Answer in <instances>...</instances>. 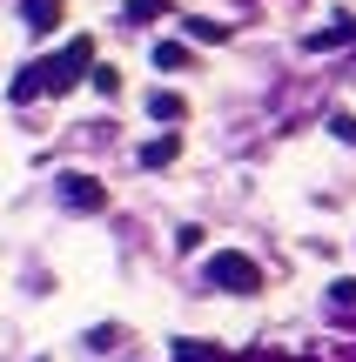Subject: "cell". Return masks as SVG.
<instances>
[{"label": "cell", "instance_id": "cell-13", "mask_svg": "<svg viewBox=\"0 0 356 362\" xmlns=\"http://www.w3.org/2000/svg\"><path fill=\"white\" fill-rule=\"evenodd\" d=\"M94 88H101V94H121V67H94Z\"/></svg>", "mask_w": 356, "mask_h": 362}, {"label": "cell", "instance_id": "cell-5", "mask_svg": "<svg viewBox=\"0 0 356 362\" xmlns=\"http://www.w3.org/2000/svg\"><path fill=\"white\" fill-rule=\"evenodd\" d=\"M175 155H182V134H175V128L155 134V141H142V168H168Z\"/></svg>", "mask_w": 356, "mask_h": 362}, {"label": "cell", "instance_id": "cell-8", "mask_svg": "<svg viewBox=\"0 0 356 362\" xmlns=\"http://www.w3.org/2000/svg\"><path fill=\"white\" fill-rule=\"evenodd\" d=\"M155 67H168V74H182V67H188V47H182V40H161V47H155Z\"/></svg>", "mask_w": 356, "mask_h": 362}, {"label": "cell", "instance_id": "cell-7", "mask_svg": "<svg viewBox=\"0 0 356 362\" xmlns=\"http://www.w3.org/2000/svg\"><path fill=\"white\" fill-rule=\"evenodd\" d=\"M148 115H155V121H182V115H188V101L161 88V94H148Z\"/></svg>", "mask_w": 356, "mask_h": 362}, {"label": "cell", "instance_id": "cell-6", "mask_svg": "<svg viewBox=\"0 0 356 362\" xmlns=\"http://www.w3.org/2000/svg\"><path fill=\"white\" fill-rule=\"evenodd\" d=\"M343 40H356V21H336V27H316V34L303 40L309 54H323V47H343Z\"/></svg>", "mask_w": 356, "mask_h": 362}, {"label": "cell", "instance_id": "cell-15", "mask_svg": "<svg viewBox=\"0 0 356 362\" xmlns=\"http://www.w3.org/2000/svg\"><path fill=\"white\" fill-rule=\"evenodd\" d=\"M330 134H336V141H356V115H336V121H330Z\"/></svg>", "mask_w": 356, "mask_h": 362}, {"label": "cell", "instance_id": "cell-3", "mask_svg": "<svg viewBox=\"0 0 356 362\" xmlns=\"http://www.w3.org/2000/svg\"><path fill=\"white\" fill-rule=\"evenodd\" d=\"M61 202L67 208H108V188L88 181V175H61Z\"/></svg>", "mask_w": 356, "mask_h": 362}, {"label": "cell", "instance_id": "cell-12", "mask_svg": "<svg viewBox=\"0 0 356 362\" xmlns=\"http://www.w3.org/2000/svg\"><path fill=\"white\" fill-rule=\"evenodd\" d=\"M175 362H215V349H202V342H175Z\"/></svg>", "mask_w": 356, "mask_h": 362}, {"label": "cell", "instance_id": "cell-1", "mask_svg": "<svg viewBox=\"0 0 356 362\" xmlns=\"http://www.w3.org/2000/svg\"><path fill=\"white\" fill-rule=\"evenodd\" d=\"M202 282L222 288V296H255V288H263V269H255L242 248H215L209 269H202Z\"/></svg>", "mask_w": 356, "mask_h": 362}, {"label": "cell", "instance_id": "cell-11", "mask_svg": "<svg viewBox=\"0 0 356 362\" xmlns=\"http://www.w3.org/2000/svg\"><path fill=\"white\" fill-rule=\"evenodd\" d=\"M128 21L142 27V21H161V0H128Z\"/></svg>", "mask_w": 356, "mask_h": 362}, {"label": "cell", "instance_id": "cell-14", "mask_svg": "<svg viewBox=\"0 0 356 362\" xmlns=\"http://www.w3.org/2000/svg\"><path fill=\"white\" fill-rule=\"evenodd\" d=\"M34 94H40V67H34V74H21V81H13V101H34Z\"/></svg>", "mask_w": 356, "mask_h": 362}, {"label": "cell", "instance_id": "cell-4", "mask_svg": "<svg viewBox=\"0 0 356 362\" xmlns=\"http://www.w3.org/2000/svg\"><path fill=\"white\" fill-rule=\"evenodd\" d=\"M21 21H27V34H54L61 27V0H21Z\"/></svg>", "mask_w": 356, "mask_h": 362}, {"label": "cell", "instance_id": "cell-9", "mask_svg": "<svg viewBox=\"0 0 356 362\" xmlns=\"http://www.w3.org/2000/svg\"><path fill=\"white\" fill-rule=\"evenodd\" d=\"M182 27L195 40H229V21H195V13H182Z\"/></svg>", "mask_w": 356, "mask_h": 362}, {"label": "cell", "instance_id": "cell-10", "mask_svg": "<svg viewBox=\"0 0 356 362\" xmlns=\"http://www.w3.org/2000/svg\"><path fill=\"white\" fill-rule=\"evenodd\" d=\"M330 302H336V309H356V275H343V282H330Z\"/></svg>", "mask_w": 356, "mask_h": 362}, {"label": "cell", "instance_id": "cell-2", "mask_svg": "<svg viewBox=\"0 0 356 362\" xmlns=\"http://www.w3.org/2000/svg\"><path fill=\"white\" fill-rule=\"evenodd\" d=\"M88 67H94V40L81 34V40H67L61 54H47V61H40V94H67Z\"/></svg>", "mask_w": 356, "mask_h": 362}]
</instances>
